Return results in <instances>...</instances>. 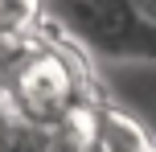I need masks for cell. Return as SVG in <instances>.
Segmentation results:
<instances>
[{
	"label": "cell",
	"instance_id": "2",
	"mask_svg": "<svg viewBox=\"0 0 156 152\" xmlns=\"http://www.w3.org/2000/svg\"><path fill=\"white\" fill-rule=\"evenodd\" d=\"M136 12H140L148 25H156V0H140V4H136Z\"/></svg>",
	"mask_w": 156,
	"mask_h": 152
},
{
	"label": "cell",
	"instance_id": "1",
	"mask_svg": "<svg viewBox=\"0 0 156 152\" xmlns=\"http://www.w3.org/2000/svg\"><path fill=\"white\" fill-rule=\"evenodd\" d=\"M8 95H12L16 111H21L25 119L45 123L49 132L82 107L74 62L62 54V49H45V45L8 78Z\"/></svg>",
	"mask_w": 156,
	"mask_h": 152
}]
</instances>
